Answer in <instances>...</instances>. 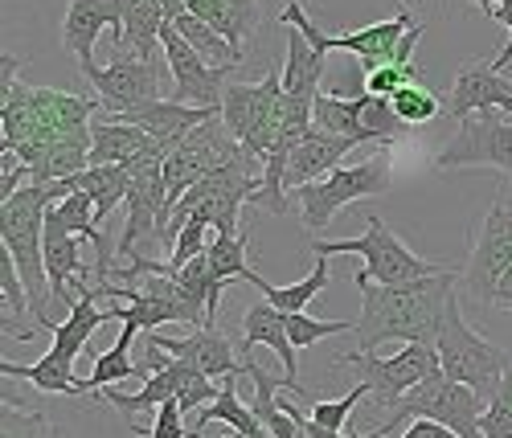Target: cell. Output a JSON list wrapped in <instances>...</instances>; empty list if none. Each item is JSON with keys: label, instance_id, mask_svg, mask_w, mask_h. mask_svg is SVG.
<instances>
[{"label": "cell", "instance_id": "1", "mask_svg": "<svg viewBox=\"0 0 512 438\" xmlns=\"http://www.w3.org/2000/svg\"><path fill=\"white\" fill-rule=\"evenodd\" d=\"M357 295H361V320L353 328L357 353H373V348L402 340V344H439L447 303L455 295V271L418 279V283H373L361 271H353Z\"/></svg>", "mask_w": 512, "mask_h": 438}, {"label": "cell", "instance_id": "2", "mask_svg": "<svg viewBox=\"0 0 512 438\" xmlns=\"http://www.w3.org/2000/svg\"><path fill=\"white\" fill-rule=\"evenodd\" d=\"M439 361H443V373L459 385H467L476 393L484 406L496 402V393L504 385V369H508V357L504 348L488 344L472 324L463 316V303L451 295L447 303V320H443V332H439Z\"/></svg>", "mask_w": 512, "mask_h": 438}, {"label": "cell", "instance_id": "3", "mask_svg": "<svg viewBox=\"0 0 512 438\" xmlns=\"http://www.w3.org/2000/svg\"><path fill=\"white\" fill-rule=\"evenodd\" d=\"M312 250L316 258H332V254H357L365 267L361 275L373 279V283H386V287H398V283H418V279H431V275H443L451 271L447 262H426L418 258L381 217L369 213L365 222V234L357 238H340V242H328V238H312Z\"/></svg>", "mask_w": 512, "mask_h": 438}, {"label": "cell", "instance_id": "4", "mask_svg": "<svg viewBox=\"0 0 512 438\" xmlns=\"http://www.w3.org/2000/svg\"><path fill=\"white\" fill-rule=\"evenodd\" d=\"M279 21H283L287 29H295V33H304V37L312 41V50L324 54V58H328L332 50H345V54L361 58V70H365V74L377 70V66H390V62L398 58L402 37L414 29V13H410L406 0H402L398 17L377 21V25H365V29H349V33H324V29L304 13L300 0H283Z\"/></svg>", "mask_w": 512, "mask_h": 438}, {"label": "cell", "instance_id": "5", "mask_svg": "<svg viewBox=\"0 0 512 438\" xmlns=\"http://www.w3.org/2000/svg\"><path fill=\"white\" fill-rule=\"evenodd\" d=\"M390 189V160L386 156H369V160H357V164H340L336 172H328L324 181L316 185H304L295 189V209H300V222L308 234H324L332 226V217L345 209V205H357L365 197H377Z\"/></svg>", "mask_w": 512, "mask_h": 438}, {"label": "cell", "instance_id": "6", "mask_svg": "<svg viewBox=\"0 0 512 438\" xmlns=\"http://www.w3.org/2000/svg\"><path fill=\"white\" fill-rule=\"evenodd\" d=\"M283 70L271 66V74L263 82H230L226 99H222V123L230 127V136L267 164V152L279 136L283 123Z\"/></svg>", "mask_w": 512, "mask_h": 438}, {"label": "cell", "instance_id": "7", "mask_svg": "<svg viewBox=\"0 0 512 438\" xmlns=\"http://www.w3.org/2000/svg\"><path fill=\"white\" fill-rule=\"evenodd\" d=\"M484 410L488 406L476 398L472 389L451 381L447 373H439V377L422 381V385H414L406 393V398L398 402V410H394V418L386 422V430L390 434H402L414 418H426V422H439V426L455 430L459 438H484V430H480Z\"/></svg>", "mask_w": 512, "mask_h": 438}, {"label": "cell", "instance_id": "8", "mask_svg": "<svg viewBox=\"0 0 512 438\" xmlns=\"http://www.w3.org/2000/svg\"><path fill=\"white\" fill-rule=\"evenodd\" d=\"M336 369H357L361 385H369V393L381 406H394L406 398V393L422 381H431L443 373L439 348L435 344H406L394 357H377V353H340Z\"/></svg>", "mask_w": 512, "mask_h": 438}, {"label": "cell", "instance_id": "9", "mask_svg": "<svg viewBox=\"0 0 512 438\" xmlns=\"http://www.w3.org/2000/svg\"><path fill=\"white\" fill-rule=\"evenodd\" d=\"M472 164H488V168L504 172V177H512V119L504 111L467 115L459 123V131L447 140V148L435 156L439 172L472 168Z\"/></svg>", "mask_w": 512, "mask_h": 438}, {"label": "cell", "instance_id": "10", "mask_svg": "<svg viewBox=\"0 0 512 438\" xmlns=\"http://www.w3.org/2000/svg\"><path fill=\"white\" fill-rule=\"evenodd\" d=\"M160 50H164V66L173 74V103H185V107H201V111H222V99H226V74L222 66H209L189 41L181 37V29L168 21L160 29Z\"/></svg>", "mask_w": 512, "mask_h": 438}, {"label": "cell", "instance_id": "11", "mask_svg": "<svg viewBox=\"0 0 512 438\" xmlns=\"http://www.w3.org/2000/svg\"><path fill=\"white\" fill-rule=\"evenodd\" d=\"M508 267H512V213L504 205H492L476 242H472V254L463 262V275H459L463 291L472 295L480 308H488L508 275Z\"/></svg>", "mask_w": 512, "mask_h": 438}, {"label": "cell", "instance_id": "12", "mask_svg": "<svg viewBox=\"0 0 512 438\" xmlns=\"http://www.w3.org/2000/svg\"><path fill=\"white\" fill-rule=\"evenodd\" d=\"M82 78L99 91L107 115L132 111V107H144V103L160 99V62H144L136 54L115 58L111 66H95L91 74H82Z\"/></svg>", "mask_w": 512, "mask_h": 438}, {"label": "cell", "instance_id": "13", "mask_svg": "<svg viewBox=\"0 0 512 438\" xmlns=\"http://www.w3.org/2000/svg\"><path fill=\"white\" fill-rule=\"evenodd\" d=\"M144 344L160 348V353L177 357L181 365L205 373L209 381H226V377H238L242 373V361H234V344L222 328H193L189 336H160V332H148Z\"/></svg>", "mask_w": 512, "mask_h": 438}, {"label": "cell", "instance_id": "14", "mask_svg": "<svg viewBox=\"0 0 512 438\" xmlns=\"http://www.w3.org/2000/svg\"><path fill=\"white\" fill-rule=\"evenodd\" d=\"M103 29H115V41L123 46V5L119 0H70L62 17V50L78 58V70H95V41Z\"/></svg>", "mask_w": 512, "mask_h": 438}, {"label": "cell", "instance_id": "15", "mask_svg": "<svg viewBox=\"0 0 512 438\" xmlns=\"http://www.w3.org/2000/svg\"><path fill=\"white\" fill-rule=\"evenodd\" d=\"M480 111H504L512 119V78L496 74L492 62H463L455 70V86H451V99H447V115L455 123H463L467 115H480Z\"/></svg>", "mask_w": 512, "mask_h": 438}, {"label": "cell", "instance_id": "16", "mask_svg": "<svg viewBox=\"0 0 512 438\" xmlns=\"http://www.w3.org/2000/svg\"><path fill=\"white\" fill-rule=\"evenodd\" d=\"M209 115H218V111H201V107H185V103H173V99H156V103H144V107H132V111H115L107 119L132 123V127L144 131V136H152L164 152H177Z\"/></svg>", "mask_w": 512, "mask_h": 438}, {"label": "cell", "instance_id": "17", "mask_svg": "<svg viewBox=\"0 0 512 438\" xmlns=\"http://www.w3.org/2000/svg\"><path fill=\"white\" fill-rule=\"evenodd\" d=\"M95 299H99V291H95L91 283H82V287H78V299L70 303L66 320L54 328V344H50L46 361H54V365H62V369H74V361H78L82 348H87V340H91L103 324H111V308L99 312V308H95Z\"/></svg>", "mask_w": 512, "mask_h": 438}, {"label": "cell", "instance_id": "18", "mask_svg": "<svg viewBox=\"0 0 512 438\" xmlns=\"http://www.w3.org/2000/svg\"><path fill=\"white\" fill-rule=\"evenodd\" d=\"M349 152H357V140L328 136V131L312 127L308 136L300 140V148L291 152V164H287V193L324 181L328 172H336L340 164H345V156H349Z\"/></svg>", "mask_w": 512, "mask_h": 438}, {"label": "cell", "instance_id": "19", "mask_svg": "<svg viewBox=\"0 0 512 438\" xmlns=\"http://www.w3.org/2000/svg\"><path fill=\"white\" fill-rule=\"evenodd\" d=\"M254 344H267L271 353L279 357L283 377L295 385V393L308 398V389L300 385V377H295V369H300V365H295V344L287 336V316L279 308H271V303H254V308H246V316H242V348L250 353Z\"/></svg>", "mask_w": 512, "mask_h": 438}, {"label": "cell", "instance_id": "20", "mask_svg": "<svg viewBox=\"0 0 512 438\" xmlns=\"http://www.w3.org/2000/svg\"><path fill=\"white\" fill-rule=\"evenodd\" d=\"M91 131H95L91 168H99V164H119V168H127L132 160H140V156H156V152H160V156H173V152H164L152 136H144L140 127L119 123V119H95Z\"/></svg>", "mask_w": 512, "mask_h": 438}, {"label": "cell", "instance_id": "21", "mask_svg": "<svg viewBox=\"0 0 512 438\" xmlns=\"http://www.w3.org/2000/svg\"><path fill=\"white\" fill-rule=\"evenodd\" d=\"M185 13L218 29L238 54H246L250 33L259 29V0H185Z\"/></svg>", "mask_w": 512, "mask_h": 438}, {"label": "cell", "instance_id": "22", "mask_svg": "<svg viewBox=\"0 0 512 438\" xmlns=\"http://www.w3.org/2000/svg\"><path fill=\"white\" fill-rule=\"evenodd\" d=\"M123 5V46L144 62H160V29L168 25L160 0H119Z\"/></svg>", "mask_w": 512, "mask_h": 438}, {"label": "cell", "instance_id": "23", "mask_svg": "<svg viewBox=\"0 0 512 438\" xmlns=\"http://www.w3.org/2000/svg\"><path fill=\"white\" fill-rule=\"evenodd\" d=\"M312 127L328 131V136H345L357 144H373L369 131H365V91L357 95H316L312 107Z\"/></svg>", "mask_w": 512, "mask_h": 438}, {"label": "cell", "instance_id": "24", "mask_svg": "<svg viewBox=\"0 0 512 438\" xmlns=\"http://www.w3.org/2000/svg\"><path fill=\"white\" fill-rule=\"evenodd\" d=\"M320 78H324V54H316L312 41L291 29V37H287V66H283V91L291 99H312L316 103Z\"/></svg>", "mask_w": 512, "mask_h": 438}, {"label": "cell", "instance_id": "25", "mask_svg": "<svg viewBox=\"0 0 512 438\" xmlns=\"http://www.w3.org/2000/svg\"><path fill=\"white\" fill-rule=\"evenodd\" d=\"M328 279H332L328 258H316L312 275H308V279H300V283H291V287H275V283L259 279V271H250V275H246V283H250V287H259V291L267 295V303H271V308H279L283 316H300V312L308 308L312 299H320V295H324Z\"/></svg>", "mask_w": 512, "mask_h": 438}, {"label": "cell", "instance_id": "26", "mask_svg": "<svg viewBox=\"0 0 512 438\" xmlns=\"http://www.w3.org/2000/svg\"><path fill=\"white\" fill-rule=\"evenodd\" d=\"M132 340H136V332L123 328L119 340L107 348V353L95 357L91 373L78 377V381H82V398H87V393H103V389H111V385H119V381H127V377H140V373H144V365L132 361ZM144 377H148V373H144Z\"/></svg>", "mask_w": 512, "mask_h": 438}, {"label": "cell", "instance_id": "27", "mask_svg": "<svg viewBox=\"0 0 512 438\" xmlns=\"http://www.w3.org/2000/svg\"><path fill=\"white\" fill-rule=\"evenodd\" d=\"M0 377L5 381H29L41 393H66V398H82V381L74 377V369H62L54 361H33V365H17V361H0Z\"/></svg>", "mask_w": 512, "mask_h": 438}, {"label": "cell", "instance_id": "28", "mask_svg": "<svg viewBox=\"0 0 512 438\" xmlns=\"http://www.w3.org/2000/svg\"><path fill=\"white\" fill-rule=\"evenodd\" d=\"M177 29H181V37L189 41V46L209 62V66H222V70H234V66H242V58L246 54H238L230 41L218 33V29H209L201 17H193V13H185V17H177L173 21Z\"/></svg>", "mask_w": 512, "mask_h": 438}, {"label": "cell", "instance_id": "29", "mask_svg": "<svg viewBox=\"0 0 512 438\" xmlns=\"http://www.w3.org/2000/svg\"><path fill=\"white\" fill-rule=\"evenodd\" d=\"M168 279H177L197 303H205L209 328H218V312H222V299H226V283L213 279V267H209V258H205V254H197L189 267H181L177 275H168Z\"/></svg>", "mask_w": 512, "mask_h": 438}, {"label": "cell", "instance_id": "30", "mask_svg": "<svg viewBox=\"0 0 512 438\" xmlns=\"http://www.w3.org/2000/svg\"><path fill=\"white\" fill-rule=\"evenodd\" d=\"M0 438H70L66 426L50 422L41 410H17L13 406V393L5 389L0 393Z\"/></svg>", "mask_w": 512, "mask_h": 438}, {"label": "cell", "instance_id": "31", "mask_svg": "<svg viewBox=\"0 0 512 438\" xmlns=\"http://www.w3.org/2000/svg\"><path fill=\"white\" fill-rule=\"evenodd\" d=\"M205 258H209L213 279H218V283H234V279L246 283V275H250V262H246V234H213Z\"/></svg>", "mask_w": 512, "mask_h": 438}, {"label": "cell", "instance_id": "32", "mask_svg": "<svg viewBox=\"0 0 512 438\" xmlns=\"http://www.w3.org/2000/svg\"><path fill=\"white\" fill-rule=\"evenodd\" d=\"M390 103H394V111H398V119H402L406 127H422V123H431L439 111H447V103H443L435 91H426L422 82L402 86V91H398Z\"/></svg>", "mask_w": 512, "mask_h": 438}, {"label": "cell", "instance_id": "33", "mask_svg": "<svg viewBox=\"0 0 512 438\" xmlns=\"http://www.w3.org/2000/svg\"><path fill=\"white\" fill-rule=\"evenodd\" d=\"M173 377H177V402H181L185 418H189L197 406H209V402H218V398H222V385H213L205 373L181 365L177 357H173Z\"/></svg>", "mask_w": 512, "mask_h": 438}, {"label": "cell", "instance_id": "34", "mask_svg": "<svg viewBox=\"0 0 512 438\" xmlns=\"http://www.w3.org/2000/svg\"><path fill=\"white\" fill-rule=\"evenodd\" d=\"M365 393H369V385H361L357 381V389H349L345 393V398H332V402H312V418L324 426V430H332V434H345V426H349V414L357 410V402L365 398Z\"/></svg>", "mask_w": 512, "mask_h": 438}, {"label": "cell", "instance_id": "35", "mask_svg": "<svg viewBox=\"0 0 512 438\" xmlns=\"http://www.w3.org/2000/svg\"><path fill=\"white\" fill-rule=\"evenodd\" d=\"M353 328H357V324H345V320H312L308 312L287 316V336H291L295 348L320 344V340H328V336H336V332H353Z\"/></svg>", "mask_w": 512, "mask_h": 438}, {"label": "cell", "instance_id": "36", "mask_svg": "<svg viewBox=\"0 0 512 438\" xmlns=\"http://www.w3.org/2000/svg\"><path fill=\"white\" fill-rule=\"evenodd\" d=\"M410 82H418V66H377V70H369L365 74V82H361V91L365 95H377V99H394L402 86H410Z\"/></svg>", "mask_w": 512, "mask_h": 438}, {"label": "cell", "instance_id": "37", "mask_svg": "<svg viewBox=\"0 0 512 438\" xmlns=\"http://www.w3.org/2000/svg\"><path fill=\"white\" fill-rule=\"evenodd\" d=\"M140 438H189V422H185V410L177 398H168L160 410H156V422L148 430H136Z\"/></svg>", "mask_w": 512, "mask_h": 438}, {"label": "cell", "instance_id": "38", "mask_svg": "<svg viewBox=\"0 0 512 438\" xmlns=\"http://www.w3.org/2000/svg\"><path fill=\"white\" fill-rule=\"evenodd\" d=\"M25 185H29L25 160L17 152H9V148H0V205H5L13 193H21Z\"/></svg>", "mask_w": 512, "mask_h": 438}, {"label": "cell", "instance_id": "39", "mask_svg": "<svg viewBox=\"0 0 512 438\" xmlns=\"http://www.w3.org/2000/svg\"><path fill=\"white\" fill-rule=\"evenodd\" d=\"M398 438H459L455 430H447V426H439V422H426V418H414Z\"/></svg>", "mask_w": 512, "mask_h": 438}, {"label": "cell", "instance_id": "40", "mask_svg": "<svg viewBox=\"0 0 512 438\" xmlns=\"http://www.w3.org/2000/svg\"><path fill=\"white\" fill-rule=\"evenodd\" d=\"M492 308L512 312V267H508V275H504V283H500V291H496V299H492Z\"/></svg>", "mask_w": 512, "mask_h": 438}, {"label": "cell", "instance_id": "41", "mask_svg": "<svg viewBox=\"0 0 512 438\" xmlns=\"http://www.w3.org/2000/svg\"><path fill=\"white\" fill-rule=\"evenodd\" d=\"M160 5H164V17H168V21L185 17V0H160Z\"/></svg>", "mask_w": 512, "mask_h": 438}, {"label": "cell", "instance_id": "42", "mask_svg": "<svg viewBox=\"0 0 512 438\" xmlns=\"http://www.w3.org/2000/svg\"><path fill=\"white\" fill-rule=\"evenodd\" d=\"M230 438H234V434H230Z\"/></svg>", "mask_w": 512, "mask_h": 438}]
</instances>
